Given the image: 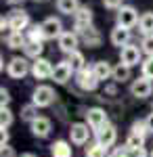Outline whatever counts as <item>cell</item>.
Returning <instances> with one entry per match:
<instances>
[{"label": "cell", "instance_id": "obj_2", "mask_svg": "<svg viewBox=\"0 0 153 157\" xmlns=\"http://www.w3.org/2000/svg\"><path fill=\"white\" fill-rule=\"evenodd\" d=\"M92 136V128L86 124V121H73L69 126V143L76 147H82V145H88Z\"/></svg>", "mask_w": 153, "mask_h": 157}, {"label": "cell", "instance_id": "obj_42", "mask_svg": "<svg viewBox=\"0 0 153 157\" xmlns=\"http://www.w3.org/2000/svg\"><path fill=\"white\" fill-rule=\"evenodd\" d=\"M6 2H9L11 6H19V4H23L25 0H6Z\"/></svg>", "mask_w": 153, "mask_h": 157}, {"label": "cell", "instance_id": "obj_46", "mask_svg": "<svg viewBox=\"0 0 153 157\" xmlns=\"http://www.w3.org/2000/svg\"><path fill=\"white\" fill-rule=\"evenodd\" d=\"M151 111H153V105H151Z\"/></svg>", "mask_w": 153, "mask_h": 157}, {"label": "cell", "instance_id": "obj_27", "mask_svg": "<svg viewBox=\"0 0 153 157\" xmlns=\"http://www.w3.org/2000/svg\"><path fill=\"white\" fill-rule=\"evenodd\" d=\"M40 115H38V107H36L34 103H27L21 107V121H27V124H32L34 120H38Z\"/></svg>", "mask_w": 153, "mask_h": 157}, {"label": "cell", "instance_id": "obj_30", "mask_svg": "<svg viewBox=\"0 0 153 157\" xmlns=\"http://www.w3.org/2000/svg\"><path fill=\"white\" fill-rule=\"evenodd\" d=\"M130 132L139 134V136H143V138H147V134H151V132H149V126H147V121H145V120L132 121V126H130Z\"/></svg>", "mask_w": 153, "mask_h": 157}, {"label": "cell", "instance_id": "obj_43", "mask_svg": "<svg viewBox=\"0 0 153 157\" xmlns=\"http://www.w3.org/2000/svg\"><path fill=\"white\" fill-rule=\"evenodd\" d=\"M19 157H38V155H36V153H21Z\"/></svg>", "mask_w": 153, "mask_h": 157}, {"label": "cell", "instance_id": "obj_12", "mask_svg": "<svg viewBox=\"0 0 153 157\" xmlns=\"http://www.w3.org/2000/svg\"><path fill=\"white\" fill-rule=\"evenodd\" d=\"M6 19H9V25H11V32H23V29H27V27L32 25L29 15H27L23 9H15V11H11V15H9Z\"/></svg>", "mask_w": 153, "mask_h": 157}, {"label": "cell", "instance_id": "obj_17", "mask_svg": "<svg viewBox=\"0 0 153 157\" xmlns=\"http://www.w3.org/2000/svg\"><path fill=\"white\" fill-rule=\"evenodd\" d=\"M130 38H132V32H130L128 27H122V25H116L113 29H111V44L113 46H120V48H124V46H128L130 44Z\"/></svg>", "mask_w": 153, "mask_h": 157}, {"label": "cell", "instance_id": "obj_28", "mask_svg": "<svg viewBox=\"0 0 153 157\" xmlns=\"http://www.w3.org/2000/svg\"><path fill=\"white\" fill-rule=\"evenodd\" d=\"M107 155H109V149H105L99 143H92L84 149V157H107Z\"/></svg>", "mask_w": 153, "mask_h": 157}, {"label": "cell", "instance_id": "obj_7", "mask_svg": "<svg viewBox=\"0 0 153 157\" xmlns=\"http://www.w3.org/2000/svg\"><path fill=\"white\" fill-rule=\"evenodd\" d=\"M120 63H124V65H128V67H134V65L143 63V50H141V46H136V44H128V46L120 48Z\"/></svg>", "mask_w": 153, "mask_h": 157}, {"label": "cell", "instance_id": "obj_29", "mask_svg": "<svg viewBox=\"0 0 153 157\" xmlns=\"http://www.w3.org/2000/svg\"><path fill=\"white\" fill-rule=\"evenodd\" d=\"M27 42H44V34H42V25L40 23H32L27 27Z\"/></svg>", "mask_w": 153, "mask_h": 157}, {"label": "cell", "instance_id": "obj_14", "mask_svg": "<svg viewBox=\"0 0 153 157\" xmlns=\"http://www.w3.org/2000/svg\"><path fill=\"white\" fill-rule=\"evenodd\" d=\"M78 36H80V42H82L84 46H88V48H99L101 42H103L101 32H99L94 25L86 27V29H82V32H78Z\"/></svg>", "mask_w": 153, "mask_h": 157}, {"label": "cell", "instance_id": "obj_44", "mask_svg": "<svg viewBox=\"0 0 153 157\" xmlns=\"http://www.w3.org/2000/svg\"><path fill=\"white\" fill-rule=\"evenodd\" d=\"M149 157H153V149H151V153H149Z\"/></svg>", "mask_w": 153, "mask_h": 157}, {"label": "cell", "instance_id": "obj_4", "mask_svg": "<svg viewBox=\"0 0 153 157\" xmlns=\"http://www.w3.org/2000/svg\"><path fill=\"white\" fill-rule=\"evenodd\" d=\"M84 115H86V124L92 128V132H99L101 128L109 126V115L103 107H90Z\"/></svg>", "mask_w": 153, "mask_h": 157}, {"label": "cell", "instance_id": "obj_41", "mask_svg": "<svg viewBox=\"0 0 153 157\" xmlns=\"http://www.w3.org/2000/svg\"><path fill=\"white\" fill-rule=\"evenodd\" d=\"M0 27H2V32L11 29V25H9V19H4V17H2V21H0Z\"/></svg>", "mask_w": 153, "mask_h": 157}, {"label": "cell", "instance_id": "obj_22", "mask_svg": "<svg viewBox=\"0 0 153 157\" xmlns=\"http://www.w3.org/2000/svg\"><path fill=\"white\" fill-rule=\"evenodd\" d=\"M25 44H27V38H25L23 32H11V34L6 36V46L11 50L25 48Z\"/></svg>", "mask_w": 153, "mask_h": 157}, {"label": "cell", "instance_id": "obj_39", "mask_svg": "<svg viewBox=\"0 0 153 157\" xmlns=\"http://www.w3.org/2000/svg\"><path fill=\"white\" fill-rule=\"evenodd\" d=\"M0 157H17V155H15V151H13V147L4 145V147H2V151H0Z\"/></svg>", "mask_w": 153, "mask_h": 157}, {"label": "cell", "instance_id": "obj_6", "mask_svg": "<svg viewBox=\"0 0 153 157\" xmlns=\"http://www.w3.org/2000/svg\"><path fill=\"white\" fill-rule=\"evenodd\" d=\"M139 19H141V17H139L136 9L130 6V4H124L118 11V15H116V25H122V27L132 29L134 25H139Z\"/></svg>", "mask_w": 153, "mask_h": 157}, {"label": "cell", "instance_id": "obj_36", "mask_svg": "<svg viewBox=\"0 0 153 157\" xmlns=\"http://www.w3.org/2000/svg\"><path fill=\"white\" fill-rule=\"evenodd\" d=\"M103 6L109 11H120L124 6V0H103Z\"/></svg>", "mask_w": 153, "mask_h": 157}, {"label": "cell", "instance_id": "obj_34", "mask_svg": "<svg viewBox=\"0 0 153 157\" xmlns=\"http://www.w3.org/2000/svg\"><path fill=\"white\" fill-rule=\"evenodd\" d=\"M141 50H143V55L153 57V34H151V36H143V40H141Z\"/></svg>", "mask_w": 153, "mask_h": 157}, {"label": "cell", "instance_id": "obj_10", "mask_svg": "<svg viewBox=\"0 0 153 157\" xmlns=\"http://www.w3.org/2000/svg\"><path fill=\"white\" fill-rule=\"evenodd\" d=\"M53 71H55V65L44 57L32 61V75L36 80H48V78H53Z\"/></svg>", "mask_w": 153, "mask_h": 157}, {"label": "cell", "instance_id": "obj_15", "mask_svg": "<svg viewBox=\"0 0 153 157\" xmlns=\"http://www.w3.org/2000/svg\"><path fill=\"white\" fill-rule=\"evenodd\" d=\"M57 42H59V50L61 52L71 55V52H76L78 46H80V36H78L76 32H63Z\"/></svg>", "mask_w": 153, "mask_h": 157}, {"label": "cell", "instance_id": "obj_26", "mask_svg": "<svg viewBox=\"0 0 153 157\" xmlns=\"http://www.w3.org/2000/svg\"><path fill=\"white\" fill-rule=\"evenodd\" d=\"M78 9V0H57V11L63 15H76Z\"/></svg>", "mask_w": 153, "mask_h": 157}, {"label": "cell", "instance_id": "obj_37", "mask_svg": "<svg viewBox=\"0 0 153 157\" xmlns=\"http://www.w3.org/2000/svg\"><path fill=\"white\" fill-rule=\"evenodd\" d=\"M9 103H11V92L2 86L0 88V107H9Z\"/></svg>", "mask_w": 153, "mask_h": 157}, {"label": "cell", "instance_id": "obj_33", "mask_svg": "<svg viewBox=\"0 0 153 157\" xmlns=\"http://www.w3.org/2000/svg\"><path fill=\"white\" fill-rule=\"evenodd\" d=\"M141 75L153 82V57H147V59L141 63Z\"/></svg>", "mask_w": 153, "mask_h": 157}, {"label": "cell", "instance_id": "obj_32", "mask_svg": "<svg viewBox=\"0 0 153 157\" xmlns=\"http://www.w3.org/2000/svg\"><path fill=\"white\" fill-rule=\"evenodd\" d=\"M126 147H128V149H139V147H145V138H143V136H139V134H134V132H128V136H126Z\"/></svg>", "mask_w": 153, "mask_h": 157}, {"label": "cell", "instance_id": "obj_18", "mask_svg": "<svg viewBox=\"0 0 153 157\" xmlns=\"http://www.w3.org/2000/svg\"><path fill=\"white\" fill-rule=\"evenodd\" d=\"M71 73H73V69L69 67V63L67 61H61V63L55 65V71H53V78L50 80H55V84H67L71 80Z\"/></svg>", "mask_w": 153, "mask_h": 157}, {"label": "cell", "instance_id": "obj_5", "mask_svg": "<svg viewBox=\"0 0 153 157\" xmlns=\"http://www.w3.org/2000/svg\"><path fill=\"white\" fill-rule=\"evenodd\" d=\"M76 84H78V88L80 90H84V92H92V90H96L99 88V80H96V75H94L92 71V67H84L82 71H78L76 73Z\"/></svg>", "mask_w": 153, "mask_h": 157}, {"label": "cell", "instance_id": "obj_21", "mask_svg": "<svg viewBox=\"0 0 153 157\" xmlns=\"http://www.w3.org/2000/svg\"><path fill=\"white\" fill-rule=\"evenodd\" d=\"M130 75H132V67H128V65H124V63H118L116 67H113V82L116 84H124V82H128Z\"/></svg>", "mask_w": 153, "mask_h": 157}, {"label": "cell", "instance_id": "obj_19", "mask_svg": "<svg viewBox=\"0 0 153 157\" xmlns=\"http://www.w3.org/2000/svg\"><path fill=\"white\" fill-rule=\"evenodd\" d=\"M92 71H94V75H96L99 82H105V80H111V78H113V67H111V63L105 61V59L94 61L92 63Z\"/></svg>", "mask_w": 153, "mask_h": 157}, {"label": "cell", "instance_id": "obj_31", "mask_svg": "<svg viewBox=\"0 0 153 157\" xmlns=\"http://www.w3.org/2000/svg\"><path fill=\"white\" fill-rule=\"evenodd\" d=\"M15 120V115H13V111L9 107H0V128H9Z\"/></svg>", "mask_w": 153, "mask_h": 157}, {"label": "cell", "instance_id": "obj_11", "mask_svg": "<svg viewBox=\"0 0 153 157\" xmlns=\"http://www.w3.org/2000/svg\"><path fill=\"white\" fill-rule=\"evenodd\" d=\"M116 140H118V128L113 124H109L105 128H101L99 132H94V143L103 145L105 149H111L116 145Z\"/></svg>", "mask_w": 153, "mask_h": 157}, {"label": "cell", "instance_id": "obj_25", "mask_svg": "<svg viewBox=\"0 0 153 157\" xmlns=\"http://www.w3.org/2000/svg\"><path fill=\"white\" fill-rule=\"evenodd\" d=\"M23 52H25V57H27V59L36 61V59H40V57H42L44 46H42V42H27V44H25V48H23Z\"/></svg>", "mask_w": 153, "mask_h": 157}, {"label": "cell", "instance_id": "obj_35", "mask_svg": "<svg viewBox=\"0 0 153 157\" xmlns=\"http://www.w3.org/2000/svg\"><path fill=\"white\" fill-rule=\"evenodd\" d=\"M128 149V147H126ZM151 151H147V147H139V149H128V157H149Z\"/></svg>", "mask_w": 153, "mask_h": 157}, {"label": "cell", "instance_id": "obj_3", "mask_svg": "<svg viewBox=\"0 0 153 157\" xmlns=\"http://www.w3.org/2000/svg\"><path fill=\"white\" fill-rule=\"evenodd\" d=\"M6 73L13 80H23L27 73H32V63L27 61V57H13L6 63Z\"/></svg>", "mask_w": 153, "mask_h": 157}, {"label": "cell", "instance_id": "obj_38", "mask_svg": "<svg viewBox=\"0 0 153 157\" xmlns=\"http://www.w3.org/2000/svg\"><path fill=\"white\" fill-rule=\"evenodd\" d=\"M9 138H11V134H9V128H0V147L9 145Z\"/></svg>", "mask_w": 153, "mask_h": 157}, {"label": "cell", "instance_id": "obj_8", "mask_svg": "<svg viewBox=\"0 0 153 157\" xmlns=\"http://www.w3.org/2000/svg\"><path fill=\"white\" fill-rule=\"evenodd\" d=\"M42 34H44V40H59L61 34L65 32L63 29V23H61V19L59 17H46L44 21H42Z\"/></svg>", "mask_w": 153, "mask_h": 157}, {"label": "cell", "instance_id": "obj_13", "mask_svg": "<svg viewBox=\"0 0 153 157\" xmlns=\"http://www.w3.org/2000/svg\"><path fill=\"white\" fill-rule=\"evenodd\" d=\"M92 17H94V13L90 6H80L76 11V15H73V32L78 34V32H82L86 27H90L92 25Z\"/></svg>", "mask_w": 153, "mask_h": 157}, {"label": "cell", "instance_id": "obj_1", "mask_svg": "<svg viewBox=\"0 0 153 157\" xmlns=\"http://www.w3.org/2000/svg\"><path fill=\"white\" fill-rule=\"evenodd\" d=\"M55 101H57V92H55L53 86H48V84H38L34 88V92H32V103L38 109L50 107V105H55Z\"/></svg>", "mask_w": 153, "mask_h": 157}, {"label": "cell", "instance_id": "obj_16", "mask_svg": "<svg viewBox=\"0 0 153 157\" xmlns=\"http://www.w3.org/2000/svg\"><path fill=\"white\" fill-rule=\"evenodd\" d=\"M29 130H32V134L36 138H48L50 132H53V121L48 117H44V115H40L38 120H34L29 124Z\"/></svg>", "mask_w": 153, "mask_h": 157}, {"label": "cell", "instance_id": "obj_40", "mask_svg": "<svg viewBox=\"0 0 153 157\" xmlns=\"http://www.w3.org/2000/svg\"><path fill=\"white\" fill-rule=\"evenodd\" d=\"M145 121H147V126H149V132L153 134V113H149V115L145 117Z\"/></svg>", "mask_w": 153, "mask_h": 157}, {"label": "cell", "instance_id": "obj_20", "mask_svg": "<svg viewBox=\"0 0 153 157\" xmlns=\"http://www.w3.org/2000/svg\"><path fill=\"white\" fill-rule=\"evenodd\" d=\"M73 155V147L69 140H55L50 145V157H71Z\"/></svg>", "mask_w": 153, "mask_h": 157}, {"label": "cell", "instance_id": "obj_9", "mask_svg": "<svg viewBox=\"0 0 153 157\" xmlns=\"http://www.w3.org/2000/svg\"><path fill=\"white\" fill-rule=\"evenodd\" d=\"M153 92V84L151 80H147V78H136V80H132V84H130V94L134 98H139V101H143V98L151 97Z\"/></svg>", "mask_w": 153, "mask_h": 157}, {"label": "cell", "instance_id": "obj_45", "mask_svg": "<svg viewBox=\"0 0 153 157\" xmlns=\"http://www.w3.org/2000/svg\"><path fill=\"white\" fill-rule=\"evenodd\" d=\"M36 2H42V0H36Z\"/></svg>", "mask_w": 153, "mask_h": 157}, {"label": "cell", "instance_id": "obj_24", "mask_svg": "<svg viewBox=\"0 0 153 157\" xmlns=\"http://www.w3.org/2000/svg\"><path fill=\"white\" fill-rule=\"evenodd\" d=\"M67 63H69V67L73 69V73L82 71L84 67H86V59H84V55L80 52V50H76V52H71V55H67Z\"/></svg>", "mask_w": 153, "mask_h": 157}, {"label": "cell", "instance_id": "obj_23", "mask_svg": "<svg viewBox=\"0 0 153 157\" xmlns=\"http://www.w3.org/2000/svg\"><path fill=\"white\" fill-rule=\"evenodd\" d=\"M139 32L143 36H151L153 34V11H147L139 19Z\"/></svg>", "mask_w": 153, "mask_h": 157}]
</instances>
